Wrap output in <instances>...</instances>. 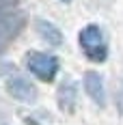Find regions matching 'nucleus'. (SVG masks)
<instances>
[{
	"mask_svg": "<svg viewBox=\"0 0 123 125\" xmlns=\"http://www.w3.org/2000/svg\"><path fill=\"white\" fill-rule=\"evenodd\" d=\"M63 2H69V0H63Z\"/></svg>",
	"mask_w": 123,
	"mask_h": 125,
	"instance_id": "nucleus-10",
	"label": "nucleus"
},
{
	"mask_svg": "<svg viewBox=\"0 0 123 125\" xmlns=\"http://www.w3.org/2000/svg\"><path fill=\"white\" fill-rule=\"evenodd\" d=\"M80 48L86 54V58L93 62H104L108 56V45L104 41L101 28L95 24H89L80 30Z\"/></svg>",
	"mask_w": 123,
	"mask_h": 125,
	"instance_id": "nucleus-1",
	"label": "nucleus"
},
{
	"mask_svg": "<svg viewBox=\"0 0 123 125\" xmlns=\"http://www.w3.org/2000/svg\"><path fill=\"white\" fill-rule=\"evenodd\" d=\"M84 91L97 106L106 104V88H104V80L97 71H86L84 73Z\"/></svg>",
	"mask_w": 123,
	"mask_h": 125,
	"instance_id": "nucleus-4",
	"label": "nucleus"
},
{
	"mask_svg": "<svg viewBox=\"0 0 123 125\" xmlns=\"http://www.w3.org/2000/svg\"><path fill=\"white\" fill-rule=\"evenodd\" d=\"M117 108H119V112L123 114V82L119 84V91H117Z\"/></svg>",
	"mask_w": 123,
	"mask_h": 125,
	"instance_id": "nucleus-8",
	"label": "nucleus"
},
{
	"mask_svg": "<svg viewBox=\"0 0 123 125\" xmlns=\"http://www.w3.org/2000/svg\"><path fill=\"white\" fill-rule=\"evenodd\" d=\"M15 0H0V7H13Z\"/></svg>",
	"mask_w": 123,
	"mask_h": 125,
	"instance_id": "nucleus-9",
	"label": "nucleus"
},
{
	"mask_svg": "<svg viewBox=\"0 0 123 125\" xmlns=\"http://www.w3.org/2000/svg\"><path fill=\"white\" fill-rule=\"evenodd\" d=\"M22 22H24L22 15H17L13 11H2L0 13V37H4V39L15 37L22 28Z\"/></svg>",
	"mask_w": 123,
	"mask_h": 125,
	"instance_id": "nucleus-6",
	"label": "nucleus"
},
{
	"mask_svg": "<svg viewBox=\"0 0 123 125\" xmlns=\"http://www.w3.org/2000/svg\"><path fill=\"white\" fill-rule=\"evenodd\" d=\"M35 26H37V32L41 35V39H45L50 45H61L63 43V32L52 22H48V20H37Z\"/></svg>",
	"mask_w": 123,
	"mask_h": 125,
	"instance_id": "nucleus-7",
	"label": "nucleus"
},
{
	"mask_svg": "<svg viewBox=\"0 0 123 125\" xmlns=\"http://www.w3.org/2000/svg\"><path fill=\"white\" fill-rule=\"evenodd\" d=\"M7 91L13 99L24 101V104H35L37 99V88L30 80H26L22 75H15L11 80H7Z\"/></svg>",
	"mask_w": 123,
	"mask_h": 125,
	"instance_id": "nucleus-3",
	"label": "nucleus"
},
{
	"mask_svg": "<svg viewBox=\"0 0 123 125\" xmlns=\"http://www.w3.org/2000/svg\"><path fill=\"white\" fill-rule=\"evenodd\" d=\"M56 101H58V108L63 112H74L76 110V101H78V88L71 80H65L61 86H58V93H56Z\"/></svg>",
	"mask_w": 123,
	"mask_h": 125,
	"instance_id": "nucleus-5",
	"label": "nucleus"
},
{
	"mask_svg": "<svg viewBox=\"0 0 123 125\" xmlns=\"http://www.w3.org/2000/svg\"><path fill=\"white\" fill-rule=\"evenodd\" d=\"M26 62H28V69L43 82H52L56 71H58V61L45 52H30Z\"/></svg>",
	"mask_w": 123,
	"mask_h": 125,
	"instance_id": "nucleus-2",
	"label": "nucleus"
}]
</instances>
